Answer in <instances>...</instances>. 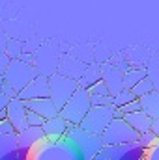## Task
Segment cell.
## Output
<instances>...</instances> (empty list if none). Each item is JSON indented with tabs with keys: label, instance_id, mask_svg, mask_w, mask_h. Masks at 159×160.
I'll list each match as a JSON object with an SVG mask.
<instances>
[{
	"label": "cell",
	"instance_id": "4316f807",
	"mask_svg": "<svg viewBox=\"0 0 159 160\" xmlns=\"http://www.w3.org/2000/svg\"><path fill=\"white\" fill-rule=\"evenodd\" d=\"M139 143H140V145L148 151V149H152L154 145H157V143H159V138L154 134V132H152V130H150V132H146V134H142V136L139 138Z\"/></svg>",
	"mask_w": 159,
	"mask_h": 160
},
{
	"label": "cell",
	"instance_id": "7a4b0ae2",
	"mask_svg": "<svg viewBox=\"0 0 159 160\" xmlns=\"http://www.w3.org/2000/svg\"><path fill=\"white\" fill-rule=\"evenodd\" d=\"M66 138L80 151V155L84 157V160H92L96 155H99V153L105 149L101 136L84 130L79 125H77V127H69Z\"/></svg>",
	"mask_w": 159,
	"mask_h": 160
},
{
	"label": "cell",
	"instance_id": "ba28073f",
	"mask_svg": "<svg viewBox=\"0 0 159 160\" xmlns=\"http://www.w3.org/2000/svg\"><path fill=\"white\" fill-rule=\"evenodd\" d=\"M58 62H60V56L54 48H51L49 45H43L40 47L36 52H34V67L38 69V73L43 77H51L56 73L58 69Z\"/></svg>",
	"mask_w": 159,
	"mask_h": 160
},
{
	"label": "cell",
	"instance_id": "603a6c76",
	"mask_svg": "<svg viewBox=\"0 0 159 160\" xmlns=\"http://www.w3.org/2000/svg\"><path fill=\"white\" fill-rule=\"evenodd\" d=\"M131 91H133V95H135L137 99H140V97H144V95H148V93L156 91V88H154V82L146 77V78L140 80V82H139V84L131 89Z\"/></svg>",
	"mask_w": 159,
	"mask_h": 160
},
{
	"label": "cell",
	"instance_id": "d6986e66",
	"mask_svg": "<svg viewBox=\"0 0 159 160\" xmlns=\"http://www.w3.org/2000/svg\"><path fill=\"white\" fill-rule=\"evenodd\" d=\"M101 80V63H88L84 69V75L79 80V88L82 89H90L92 86H96Z\"/></svg>",
	"mask_w": 159,
	"mask_h": 160
},
{
	"label": "cell",
	"instance_id": "ffe728a7",
	"mask_svg": "<svg viewBox=\"0 0 159 160\" xmlns=\"http://www.w3.org/2000/svg\"><path fill=\"white\" fill-rule=\"evenodd\" d=\"M139 102H140V110L146 116H150L152 119L159 118V91H152V93L140 97Z\"/></svg>",
	"mask_w": 159,
	"mask_h": 160
},
{
	"label": "cell",
	"instance_id": "4dcf8cb0",
	"mask_svg": "<svg viewBox=\"0 0 159 160\" xmlns=\"http://www.w3.org/2000/svg\"><path fill=\"white\" fill-rule=\"evenodd\" d=\"M9 56L6 54V52H0V77H4V73H6V69H8V65H9Z\"/></svg>",
	"mask_w": 159,
	"mask_h": 160
},
{
	"label": "cell",
	"instance_id": "7402d4cb",
	"mask_svg": "<svg viewBox=\"0 0 159 160\" xmlns=\"http://www.w3.org/2000/svg\"><path fill=\"white\" fill-rule=\"evenodd\" d=\"M146 73H148V78L154 82V88L156 91H159V52H154L146 63Z\"/></svg>",
	"mask_w": 159,
	"mask_h": 160
},
{
	"label": "cell",
	"instance_id": "83f0119b",
	"mask_svg": "<svg viewBox=\"0 0 159 160\" xmlns=\"http://www.w3.org/2000/svg\"><path fill=\"white\" fill-rule=\"evenodd\" d=\"M26 123H28V127H43L45 125V119L41 118V116H38L36 112H30L28 110V116H26Z\"/></svg>",
	"mask_w": 159,
	"mask_h": 160
},
{
	"label": "cell",
	"instance_id": "4fadbf2b",
	"mask_svg": "<svg viewBox=\"0 0 159 160\" xmlns=\"http://www.w3.org/2000/svg\"><path fill=\"white\" fill-rule=\"evenodd\" d=\"M0 160H28L19 147L17 134H0Z\"/></svg>",
	"mask_w": 159,
	"mask_h": 160
},
{
	"label": "cell",
	"instance_id": "74e56055",
	"mask_svg": "<svg viewBox=\"0 0 159 160\" xmlns=\"http://www.w3.org/2000/svg\"><path fill=\"white\" fill-rule=\"evenodd\" d=\"M4 84H6V80H4V77H0V91H2V88H4Z\"/></svg>",
	"mask_w": 159,
	"mask_h": 160
},
{
	"label": "cell",
	"instance_id": "f35d334b",
	"mask_svg": "<svg viewBox=\"0 0 159 160\" xmlns=\"http://www.w3.org/2000/svg\"><path fill=\"white\" fill-rule=\"evenodd\" d=\"M2 119H6V114H0V121Z\"/></svg>",
	"mask_w": 159,
	"mask_h": 160
},
{
	"label": "cell",
	"instance_id": "8992f818",
	"mask_svg": "<svg viewBox=\"0 0 159 160\" xmlns=\"http://www.w3.org/2000/svg\"><path fill=\"white\" fill-rule=\"evenodd\" d=\"M139 134L131 128V125L123 118H114L112 123L107 127V130L101 134L103 145L105 147H112V145H123V143H131V142H139Z\"/></svg>",
	"mask_w": 159,
	"mask_h": 160
},
{
	"label": "cell",
	"instance_id": "8fae6325",
	"mask_svg": "<svg viewBox=\"0 0 159 160\" xmlns=\"http://www.w3.org/2000/svg\"><path fill=\"white\" fill-rule=\"evenodd\" d=\"M26 116H28V108H26V102L21 101V99H11L8 110H6V119L9 121L15 128V132H23L25 128H28V123H26Z\"/></svg>",
	"mask_w": 159,
	"mask_h": 160
},
{
	"label": "cell",
	"instance_id": "5bb4252c",
	"mask_svg": "<svg viewBox=\"0 0 159 160\" xmlns=\"http://www.w3.org/2000/svg\"><path fill=\"white\" fill-rule=\"evenodd\" d=\"M45 97H49V78L43 77V75H38L17 95V99L25 101V102L26 101H36V99H45Z\"/></svg>",
	"mask_w": 159,
	"mask_h": 160
},
{
	"label": "cell",
	"instance_id": "484cf974",
	"mask_svg": "<svg viewBox=\"0 0 159 160\" xmlns=\"http://www.w3.org/2000/svg\"><path fill=\"white\" fill-rule=\"evenodd\" d=\"M88 93H90V99H99V97H112V95H111V91H109V88L105 86V82H103V80H99L96 86H92V88L88 89Z\"/></svg>",
	"mask_w": 159,
	"mask_h": 160
},
{
	"label": "cell",
	"instance_id": "8d00e7d4",
	"mask_svg": "<svg viewBox=\"0 0 159 160\" xmlns=\"http://www.w3.org/2000/svg\"><path fill=\"white\" fill-rule=\"evenodd\" d=\"M92 160H109V157H107V153H105V149H103L99 155H96V157H94Z\"/></svg>",
	"mask_w": 159,
	"mask_h": 160
},
{
	"label": "cell",
	"instance_id": "1f68e13d",
	"mask_svg": "<svg viewBox=\"0 0 159 160\" xmlns=\"http://www.w3.org/2000/svg\"><path fill=\"white\" fill-rule=\"evenodd\" d=\"M144 160H159V143H157V145H154L152 149H148V151H146Z\"/></svg>",
	"mask_w": 159,
	"mask_h": 160
},
{
	"label": "cell",
	"instance_id": "cb8c5ba5",
	"mask_svg": "<svg viewBox=\"0 0 159 160\" xmlns=\"http://www.w3.org/2000/svg\"><path fill=\"white\" fill-rule=\"evenodd\" d=\"M133 101H137V97L133 95V91L131 89H122L118 95L112 97V106L114 108H122V106H125V104H129Z\"/></svg>",
	"mask_w": 159,
	"mask_h": 160
},
{
	"label": "cell",
	"instance_id": "d4e9b609",
	"mask_svg": "<svg viewBox=\"0 0 159 160\" xmlns=\"http://www.w3.org/2000/svg\"><path fill=\"white\" fill-rule=\"evenodd\" d=\"M25 52V45L17 39H9L6 47V54L9 56V60H19V56Z\"/></svg>",
	"mask_w": 159,
	"mask_h": 160
},
{
	"label": "cell",
	"instance_id": "9a60e30c",
	"mask_svg": "<svg viewBox=\"0 0 159 160\" xmlns=\"http://www.w3.org/2000/svg\"><path fill=\"white\" fill-rule=\"evenodd\" d=\"M69 127H71V125H69L68 121L62 119L60 116H56V118H52V119L45 121V125L41 127V130H43V134H45L47 140H62V138H66Z\"/></svg>",
	"mask_w": 159,
	"mask_h": 160
},
{
	"label": "cell",
	"instance_id": "52a82bcc",
	"mask_svg": "<svg viewBox=\"0 0 159 160\" xmlns=\"http://www.w3.org/2000/svg\"><path fill=\"white\" fill-rule=\"evenodd\" d=\"M114 112H116V108L112 104H109V106H92V110L86 114V118L82 119L79 127H82L84 130H88L92 134L101 136L107 130V127L112 123Z\"/></svg>",
	"mask_w": 159,
	"mask_h": 160
},
{
	"label": "cell",
	"instance_id": "6da1fadb",
	"mask_svg": "<svg viewBox=\"0 0 159 160\" xmlns=\"http://www.w3.org/2000/svg\"><path fill=\"white\" fill-rule=\"evenodd\" d=\"M28 160H84L80 151L68 140H47L43 138L28 153Z\"/></svg>",
	"mask_w": 159,
	"mask_h": 160
},
{
	"label": "cell",
	"instance_id": "44dd1931",
	"mask_svg": "<svg viewBox=\"0 0 159 160\" xmlns=\"http://www.w3.org/2000/svg\"><path fill=\"white\" fill-rule=\"evenodd\" d=\"M146 67H129V71L123 73V89H133L142 78H146Z\"/></svg>",
	"mask_w": 159,
	"mask_h": 160
},
{
	"label": "cell",
	"instance_id": "ac0fdd59",
	"mask_svg": "<svg viewBox=\"0 0 159 160\" xmlns=\"http://www.w3.org/2000/svg\"><path fill=\"white\" fill-rule=\"evenodd\" d=\"M123 119L131 125V128H133L139 136L150 132V128H152V118L146 116L142 110H139V112H135V114H127V116H123Z\"/></svg>",
	"mask_w": 159,
	"mask_h": 160
},
{
	"label": "cell",
	"instance_id": "d6a6232c",
	"mask_svg": "<svg viewBox=\"0 0 159 160\" xmlns=\"http://www.w3.org/2000/svg\"><path fill=\"white\" fill-rule=\"evenodd\" d=\"M9 102H11V99H9L8 95H4V93L0 91V114H6V110H8Z\"/></svg>",
	"mask_w": 159,
	"mask_h": 160
},
{
	"label": "cell",
	"instance_id": "d590c367",
	"mask_svg": "<svg viewBox=\"0 0 159 160\" xmlns=\"http://www.w3.org/2000/svg\"><path fill=\"white\" fill-rule=\"evenodd\" d=\"M150 130H152V132L159 138V118H157V119H152V128H150Z\"/></svg>",
	"mask_w": 159,
	"mask_h": 160
},
{
	"label": "cell",
	"instance_id": "9c48e42d",
	"mask_svg": "<svg viewBox=\"0 0 159 160\" xmlns=\"http://www.w3.org/2000/svg\"><path fill=\"white\" fill-rule=\"evenodd\" d=\"M105 153H107L109 160H144L146 149L139 142H131V143H123V145L105 147Z\"/></svg>",
	"mask_w": 159,
	"mask_h": 160
},
{
	"label": "cell",
	"instance_id": "e0dca14e",
	"mask_svg": "<svg viewBox=\"0 0 159 160\" xmlns=\"http://www.w3.org/2000/svg\"><path fill=\"white\" fill-rule=\"evenodd\" d=\"M26 108L30 110V112H36L38 116H41L43 119H52V118H56L58 114H60V110L54 106V102L49 99V97H45V99H36V101H26Z\"/></svg>",
	"mask_w": 159,
	"mask_h": 160
},
{
	"label": "cell",
	"instance_id": "30bf717a",
	"mask_svg": "<svg viewBox=\"0 0 159 160\" xmlns=\"http://www.w3.org/2000/svg\"><path fill=\"white\" fill-rule=\"evenodd\" d=\"M88 63H84L82 60H79L77 56L73 54H62L60 56V62H58V69L56 73L66 77V78H71V80H77L79 82L80 77L84 75V69H86Z\"/></svg>",
	"mask_w": 159,
	"mask_h": 160
},
{
	"label": "cell",
	"instance_id": "f1b7e54d",
	"mask_svg": "<svg viewBox=\"0 0 159 160\" xmlns=\"http://www.w3.org/2000/svg\"><path fill=\"white\" fill-rule=\"evenodd\" d=\"M118 110L123 114V116H127V114H135V112L140 110V102H139V99H137V101H133V102H129V104H125V106L118 108Z\"/></svg>",
	"mask_w": 159,
	"mask_h": 160
},
{
	"label": "cell",
	"instance_id": "f546056e",
	"mask_svg": "<svg viewBox=\"0 0 159 160\" xmlns=\"http://www.w3.org/2000/svg\"><path fill=\"white\" fill-rule=\"evenodd\" d=\"M0 134H17V132H15V128H13V125L9 121L2 119L0 121Z\"/></svg>",
	"mask_w": 159,
	"mask_h": 160
},
{
	"label": "cell",
	"instance_id": "3957f363",
	"mask_svg": "<svg viewBox=\"0 0 159 160\" xmlns=\"http://www.w3.org/2000/svg\"><path fill=\"white\" fill-rule=\"evenodd\" d=\"M92 110V102H90V93H88V89H82L79 88L75 93H73V97L66 102V106L60 110V118L62 119H66L71 127H77L82 123V119L86 118V114Z\"/></svg>",
	"mask_w": 159,
	"mask_h": 160
},
{
	"label": "cell",
	"instance_id": "5b68a950",
	"mask_svg": "<svg viewBox=\"0 0 159 160\" xmlns=\"http://www.w3.org/2000/svg\"><path fill=\"white\" fill-rule=\"evenodd\" d=\"M79 89V82L71 78H66L58 73L49 77V99L54 102L58 110L66 106V102L73 97V93Z\"/></svg>",
	"mask_w": 159,
	"mask_h": 160
},
{
	"label": "cell",
	"instance_id": "836d02e7",
	"mask_svg": "<svg viewBox=\"0 0 159 160\" xmlns=\"http://www.w3.org/2000/svg\"><path fill=\"white\" fill-rule=\"evenodd\" d=\"M2 93H4V95H8L9 99H15V97H17V91H15V89H13L9 84H4V88H2Z\"/></svg>",
	"mask_w": 159,
	"mask_h": 160
},
{
	"label": "cell",
	"instance_id": "2e32d148",
	"mask_svg": "<svg viewBox=\"0 0 159 160\" xmlns=\"http://www.w3.org/2000/svg\"><path fill=\"white\" fill-rule=\"evenodd\" d=\"M43 138H45V134H43V130H41L40 127H28V128H25L23 132L17 134L19 147H21V151L26 153V155L30 153V149H32L34 145L40 143Z\"/></svg>",
	"mask_w": 159,
	"mask_h": 160
},
{
	"label": "cell",
	"instance_id": "7c38bea8",
	"mask_svg": "<svg viewBox=\"0 0 159 160\" xmlns=\"http://www.w3.org/2000/svg\"><path fill=\"white\" fill-rule=\"evenodd\" d=\"M101 80L105 82V86L109 88V91H111L112 97L118 95L120 91L123 89V73L120 71L112 62L101 63Z\"/></svg>",
	"mask_w": 159,
	"mask_h": 160
},
{
	"label": "cell",
	"instance_id": "e575fe53",
	"mask_svg": "<svg viewBox=\"0 0 159 160\" xmlns=\"http://www.w3.org/2000/svg\"><path fill=\"white\" fill-rule=\"evenodd\" d=\"M8 41H9V38L4 34V30L0 28V52H6V47H8Z\"/></svg>",
	"mask_w": 159,
	"mask_h": 160
},
{
	"label": "cell",
	"instance_id": "277c9868",
	"mask_svg": "<svg viewBox=\"0 0 159 160\" xmlns=\"http://www.w3.org/2000/svg\"><path fill=\"white\" fill-rule=\"evenodd\" d=\"M38 75L40 73L34 67V63H26V62H21V60H11L9 65H8V69H6V73H4V80L19 95Z\"/></svg>",
	"mask_w": 159,
	"mask_h": 160
}]
</instances>
